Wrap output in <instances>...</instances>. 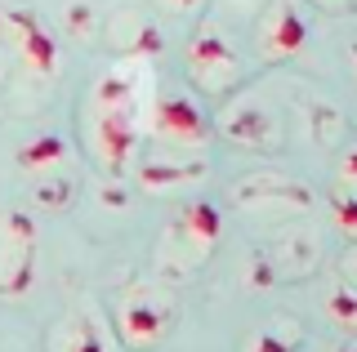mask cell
Returning a JSON list of instances; mask_svg holds the SVG:
<instances>
[{
  "label": "cell",
  "mask_w": 357,
  "mask_h": 352,
  "mask_svg": "<svg viewBox=\"0 0 357 352\" xmlns=\"http://www.w3.org/2000/svg\"><path fill=\"white\" fill-rule=\"evenodd\" d=\"M152 94V58H116L85 90L81 143L94 157V165L112 179H121L139 157V143L148 134Z\"/></svg>",
  "instance_id": "1"
},
{
  "label": "cell",
  "mask_w": 357,
  "mask_h": 352,
  "mask_svg": "<svg viewBox=\"0 0 357 352\" xmlns=\"http://www.w3.org/2000/svg\"><path fill=\"white\" fill-rule=\"evenodd\" d=\"M0 45L9 49L14 67L31 81H54L63 67V40L50 31V23L27 5L5 9V27H0Z\"/></svg>",
  "instance_id": "2"
},
{
  "label": "cell",
  "mask_w": 357,
  "mask_h": 352,
  "mask_svg": "<svg viewBox=\"0 0 357 352\" xmlns=\"http://www.w3.org/2000/svg\"><path fill=\"white\" fill-rule=\"evenodd\" d=\"M183 63H188V81H192L197 94H206V98H223L245 81V63H241L237 45H232L215 23H201L192 31Z\"/></svg>",
  "instance_id": "3"
},
{
  "label": "cell",
  "mask_w": 357,
  "mask_h": 352,
  "mask_svg": "<svg viewBox=\"0 0 357 352\" xmlns=\"http://www.w3.org/2000/svg\"><path fill=\"white\" fill-rule=\"evenodd\" d=\"M210 116L188 90H156L148 107V134L161 147L174 152H201L210 143Z\"/></svg>",
  "instance_id": "4"
},
{
  "label": "cell",
  "mask_w": 357,
  "mask_h": 352,
  "mask_svg": "<svg viewBox=\"0 0 357 352\" xmlns=\"http://www.w3.org/2000/svg\"><path fill=\"white\" fill-rule=\"evenodd\" d=\"M255 45L264 63H290L308 45V14L299 0H268L259 23H255Z\"/></svg>",
  "instance_id": "5"
},
{
  "label": "cell",
  "mask_w": 357,
  "mask_h": 352,
  "mask_svg": "<svg viewBox=\"0 0 357 352\" xmlns=\"http://www.w3.org/2000/svg\"><path fill=\"white\" fill-rule=\"evenodd\" d=\"M219 134L237 147L250 152H277L282 147V120H277L273 107L255 103V98H241V103H228V112L219 116Z\"/></svg>",
  "instance_id": "6"
},
{
  "label": "cell",
  "mask_w": 357,
  "mask_h": 352,
  "mask_svg": "<svg viewBox=\"0 0 357 352\" xmlns=\"http://www.w3.org/2000/svg\"><path fill=\"white\" fill-rule=\"evenodd\" d=\"M206 157H183V152L174 147H156V157H148L139 165V183L148 192H174V188H188V183L206 179Z\"/></svg>",
  "instance_id": "7"
},
{
  "label": "cell",
  "mask_w": 357,
  "mask_h": 352,
  "mask_svg": "<svg viewBox=\"0 0 357 352\" xmlns=\"http://www.w3.org/2000/svg\"><path fill=\"white\" fill-rule=\"evenodd\" d=\"M165 321H170V307L156 299V294H148V290L130 294V299L121 303V339H126L130 348L156 344V339L165 335Z\"/></svg>",
  "instance_id": "8"
},
{
  "label": "cell",
  "mask_w": 357,
  "mask_h": 352,
  "mask_svg": "<svg viewBox=\"0 0 357 352\" xmlns=\"http://www.w3.org/2000/svg\"><path fill=\"white\" fill-rule=\"evenodd\" d=\"M174 237L183 241V246L192 250L197 259H206L210 250L219 246V237H223L219 205H210V201H192L183 214H178V223H174Z\"/></svg>",
  "instance_id": "9"
},
{
  "label": "cell",
  "mask_w": 357,
  "mask_h": 352,
  "mask_svg": "<svg viewBox=\"0 0 357 352\" xmlns=\"http://www.w3.org/2000/svg\"><path fill=\"white\" fill-rule=\"evenodd\" d=\"M67 161H72V147H67L63 134H36L27 138L22 147L14 152V165L31 179H50V174H63Z\"/></svg>",
  "instance_id": "10"
},
{
  "label": "cell",
  "mask_w": 357,
  "mask_h": 352,
  "mask_svg": "<svg viewBox=\"0 0 357 352\" xmlns=\"http://www.w3.org/2000/svg\"><path fill=\"white\" fill-rule=\"evenodd\" d=\"M112 45L121 49V58H152L161 54V31L148 23V14L130 9V14L112 18Z\"/></svg>",
  "instance_id": "11"
},
{
  "label": "cell",
  "mask_w": 357,
  "mask_h": 352,
  "mask_svg": "<svg viewBox=\"0 0 357 352\" xmlns=\"http://www.w3.org/2000/svg\"><path fill=\"white\" fill-rule=\"evenodd\" d=\"M237 201L250 205V201H286V205H312V192L304 183H290V179H241L237 188Z\"/></svg>",
  "instance_id": "12"
},
{
  "label": "cell",
  "mask_w": 357,
  "mask_h": 352,
  "mask_svg": "<svg viewBox=\"0 0 357 352\" xmlns=\"http://www.w3.org/2000/svg\"><path fill=\"white\" fill-rule=\"evenodd\" d=\"M326 317L344 330H357V290L353 285H335L326 294Z\"/></svg>",
  "instance_id": "13"
},
{
  "label": "cell",
  "mask_w": 357,
  "mask_h": 352,
  "mask_svg": "<svg viewBox=\"0 0 357 352\" xmlns=\"http://www.w3.org/2000/svg\"><path fill=\"white\" fill-rule=\"evenodd\" d=\"M76 196V183L67 179V174H50V179L36 183V201L45 205V210H67Z\"/></svg>",
  "instance_id": "14"
},
{
  "label": "cell",
  "mask_w": 357,
  "mask_h": 352,
  "mask_svg": "<svg viewBox=\"0 0 357 352\" xmlns=\"http://www.w3.org/2000/svg\"><path fill=\"white\" fill-rule=\"evenodd\" d=\"M331 214H335V227H340V232L357 237V192L335 188L331 192Z\"/></svg>",
  "instance_id": "15"
},
{
  "label": "cell",
  "mask_w": 357,
  "mask_h": 352,
  "mask_svg": "<svg viewBox=\"0 0 357 352\" xmlns=\"http://www.w3.org/2000/svg\"><path fill=\"white\" fill-rule=\"evenodd\" d=\"M67 352H112V344H107L103 330H98L94 317H81V321H76V335H72V348H67Z\"/></svg>",
  "instance_id": "16"
},
{
  "label": "cell",
  "mask_w": 357,
  "mask_h": 352,
  "mask_svg": "<svg viewBox=\"0 0 357 352\" xmlns=\"http://www.w3.org/2000/svg\"><path fill=\"white\" fill-rule=\"evenodd\" d=\"M335 188H349L357 192V143L340 152V161H335Z\"/></svg>",
  "instance_id": "17"
},
{
  "label": "cell",
  "mask_w": 357,
  "mask_h": 352,
  "mask_svg": "<svg viewBox=\"0 0 357 352\" xmlns=\"http://www.w3.org/2000/svg\"><path fill=\"white\" fill-rule=\"evenodd\" d=\"M67 27H72L76 36H94V9H89V5H72V9H67Z\"/></svg>",
  "instance_id": "18"
},
{
  "label": "cell",
  "mask_w": 357,
  "mask_h": 352,
  "mask_svg": "<svg viewBox=\"0 0 357 352\" xmlns=\"http://www.w3.org/2000/svg\"><path fill=\"white\" fill-rule=\"evenodd\" d=\"M206 5V0H156V9H165V14L183 18V14H197V9Z\"/></svg>",
  "instance_id": "19"
},
{
  "label": "cell",
  "mask_w": 357,
  "mask_h": 352,
  "mask_svg": "<svg viewBox=\"0 0 357 352\" xmlns=\"http://www.w3.org/2000/svg\"><path fill=\"white\" fill-rule=\"evenodd\" d=\"M250 352H295V348H290L282 335H259V339H255V348H250Z\"/></svg>",
  "instance_id": "20"
},
{
  "label": "cell",
  "mask_w": 357,
  "mask_h": 352,
  "mask_svg": "<svg viewBox=\"0 0 357 352\" xmlns=\"http://www.w3.org/2000/svg\"><path fill=\"white\" fill-rule=\"evenodd\" d=\"M312 5H317V9H331V14H349L357 0H312Z\"/></svg>",
  "instance_id": "21"
},
{
  "label": "cell",
  "mask_w": 357,
  "mask_h": 352,
  "mask_svg": "<svg viewBox=\"0 0 357 352\" xmlns=\"http://www.w3.org/2000/svg\"><path fill=\"white\" fill-rule=\"evenodd\" d=\"M344 272H349V277L357 281V250H349V259H344Z\"/></svg>",
  "instance_id": "22"
},
{
  "label": "cell",
  "mask_w": 357,
  "mask_h": 352,
  "mask_svg": "<svg viewBox=\"0 0 357 352\" xmlns=\"http://www.w3.org/2000/svg\"><path fill=\"white\" fill-rule=\"evenodd\" d=\"M349 63H353V76H357V40L349 45Z\"/></svg>",
  "instance_id": "23"
},
{
  "label": "cell",
  "mask_w": 357,
  "mask_h": 352,
  "mask_svg": "<svg viewBox=\"0 0 357 352\" xmlns=\"http://www.w3.org/2000/svg\"><path fill=\"white\" fill-rule=\"evenodd\" d=\"M0 27H5V5H0Z\"/></svg>",
  "instance_id": "24"
},
{
  "label": "cell",
  "mask_w": 357,
  "mask_h": 352,
  "mask_svg": "<svg viewBox=\"0 0 357 352\" xmlns=\"http://www.w3.org/2000/svg\"><path fill=\"white\" fill-rule=\"evenodd\" d=\"M340 352H357V348H340Z\"/></svg>",
  "instance_id": "25"
}]
</instances>
